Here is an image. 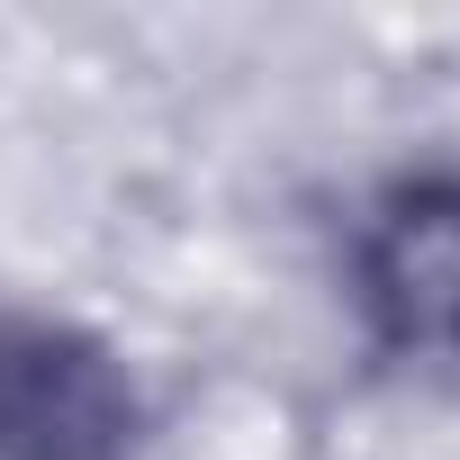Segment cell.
<instances>
[{
    "instance_id": "cell-1",
    "label": "cell",
    "mask_w": 460,
    "mask_h": 460,
    "mask_svg": "<svg viewBox=\"0 0 460 460\" xmlns=\"http://www.w3.org/2000/svg\"><path fill=\"white\" fill-rule=\"evenodd\" d=\"M145 451L154 406L109 334L0 307V460H145Z\"/></svg>"
},
{
    "instance_id": "cell-2",
    "label": "cell",
    "mask_w": 460,
    "mask_h": 460,
    "mask_svg": "<svg viewBox=\"0 0 460 460\" xmlns=\"http://www.w3.org/2000/svg\"><path fill=\"white\" fill-rule=\"evenodd\" d=\"M352 307L379 352L460 370V172H406L352 217Z\"/></svg>"
}]
</instances>
